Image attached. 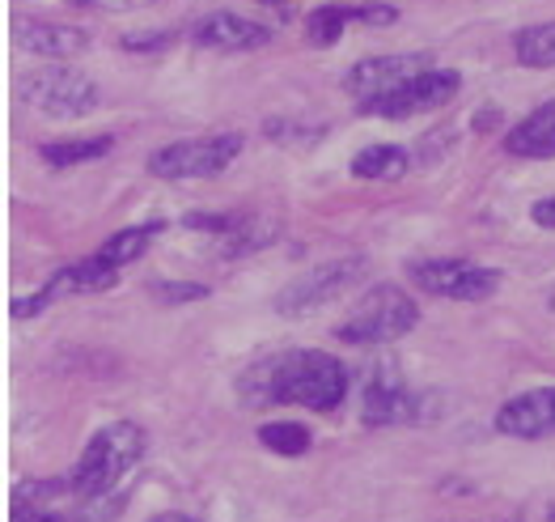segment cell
<instances>
[{
    "instance_id": "13",
    "label": "cell",
    "mask_w": 555,
    "mask_h": 522,
    "mask_svg": "<svg viewBox=\"0 0 555 522\" xmlns=\"http://www.w3.org/2000/svg\"><path fill=\"white\" fill-rule=\"evenodd\" d=\"M496 429L517 442H543L555 437V386H534L505 399L496 408Z\"/></svg>"
},
{
    "instance_id": "8",
    "label": "cell",
    "mask_w": 555,
    "mask_h": 522,
    "mask_svg": "<svg viewBox=\"0 0 555 522\" xmlns=\"http://www.w3.org/2000/svg\"><path fill=\"white\" fill-rule=\"evenodd\" d=\"M412 281L433 297L450 302H488L501 289V272L470 259H424L412 268Z\"/></svg>"
},
{
    "instance_id": "29",
    "label": "cell",
    "mask_w": 555,
    "mask_h": 522,
    "mask_svg": "<svg viewBox=\"0 0 555 522\" xmlns=\"http://www.w3.org/2000/svg\"><path fill=\"white\" fill-rule=\"evenodd\" d=\"M263 4H280V0H263Z\"/></svg>"
},
{
    "instance_id": "5",
    "label": "cell",
    "mask_w": 555,
    "mask_h": 522,
    "mask_svg": "<svg viewBox=\"0 0 555 522\" xmlns=\"http://www.w3.org/2000/svg\"><path fill=\"white\" fill-rule=\"evenodd\" d=\"M242 153V132H217V137H191V141L162 144L149 157V170L157 179H212Z\"/></svg>"
},
{
    "instance_id": "15",
    "label": "cell",
    "mask_w": 555,
    "mask_h": 522,
    "mask_svg": "<svg viewBox=\"0 0 555 522\" xmlns=\"http://www.w3.org/2000/svg\"><path fill=\"white\" fill-rule=\"evenodd\" d=\"M17 35V48L47 55V60H73L90 48V35L81 26H68V22H51V17H22L13 26Z\"/></svg>"
},
{
    "instance_id": "10",
    "label": "cell",
    "mask_w": 555,
    "mask_h": 522,
    "mask_svg": "<svg viewBox=\"0 0 555 522\" xmlns=\"http://www.w3.org/2000/svg\"><path fill=\"white\" fill-rule=\"evenodd\" d=\"M424 68H433V60L424 55V51H395V55H370V60H357L352 68H348V77H344V90L357 98V106L365 111L370 102L377 98L395 94L399 86H408L416 73Z\"/></svg>"
},
{
    "instance_id": "9",
    "label": "cell",
    "mask_w": 555,
    "mask_h": 522,
    "mask_svg": "<svg viewBox=\"0 0 555 522\" xmlns=\"http://www.w3.org/2000/svg\"><path fill=\"white\" fill-rule=\"evenodd\" d=\"M119 285V268H111L106 259H77V264H68V268H55L51 277H47L43 289H35V293H26V297H17L13 302V319H30V315H43L51 302H60V297H77V293H102V289H115Z\"/></svg>"
},
{
    "instance_id": "24",
    "label": "cell",
    "mask_w": 555,
    "mask_h": 522,
    "mask_svg": "<svg viewBox=\"0 0 555 522\" xmlns=\"http://www.w3.org/2000/svg\"><path fill=\"white\" fill-rule=\"evenodd\" d=\"M68 4H81V9H106V13H132V9H144L153 0H68Z\"/></svg>"
},
{
    "instance_id": "28",
    "label": "cell",
    "mask_w": 555,
    "mask_h": 522,
    "mask_svg": "<svg viewBox=\"0 0 555 522\" xmlns=\"http://www.w3.org/2000/svg\"><path fill=\"white\" fill-rule=\"evenodd\" d=\"M547 306H552V310H555V285L547 289Z\"/></svg>"
},
{
    "instance_id": "11",
    "label": "cell",
    "mask_w": 555,
    "mask_h": 522,
    "mask_svg": "<svg viewBox=\"0 0 555 522\" xmlns=\"http://www.w3.org/2000/svg\"><path fill=\"white\" fill-rule=\"evenodd\" d=\"M463 90V77L454 68H424L408 86H399L395 94L377 98L365 106V115H382V119H408V115H424L446 106L450 98Z\"/></svg>"
},
{
    "instance_id": "16",
    "label": "cell",
    "mask_w": 555,
    "mask_h": 522,
    "mask_svg": "<svg viewBox=\"0 0 555 522\" xmlns=\"http://www.w3.org/2000/svg\"><path fill=\"white\" fill-rule=\"evenodd\" d=\"M505 149L521 162H547L555 157V98H547L543 106H534L521 124H513V132L505 137Z\"/></svg>"
},
{
    "instance_id": "25",
    "label": "cell",
    "mask_w": 555,
    "mask_h": 522,
    "mask_svg": "<svg viewBox=\"0 0 555 522\" xmlns=\"http://www.w3.org/2000/svg\"><path fill=\"white\" fill-rule=\"evenodd\" d=\"M357 22H365V26H390V22H395V9H386V4H365V9H357Z\"/></svg>"
},
{
    "instance_id": "4",
    "label": "cell",
    "mask_w": 555,
    "mask_h": 522,
    "mask_svg": "<svg viewBox=\"0 0 555 522\" xmlns=\"http://www.w3.org/2000/svg\"><path fill=\"white\" fill-rule=\"evenodd\" d=\"M420 306L399 285H377L370 289L348 315L344 323H335V335L344 344H390L416 332Z\"/></svg>"
},
{
    "instance_id": "20",
    "label": "cell",
    "mask_w": 555,
    "mask_h": 522,
    "mask_svg": "<svg viewBox=\"0 0 555 522\" xmlns=\"http://www.w3.org/2000/svg\"><path fill=\"white\" fill-rule=\"evenodd\" d=\"M513 55L521 68H555V17L539 22V26H526L513 39Z\"/></svg>"
},
{
    "instance_id": "3",
    "label": "cell",
    "mask_w": 555,
    "mask_h": 522,
    "mask_svg": "<svg viewBox=\"0 0 555 522\" xmlns=\"http://www.w3.org/2000/svg\"><path fill=\"white\" fill-rule=\"evenodd\" d=\"M144 450H149L144 429L132 421H115V425L98 429L86 442L77 468L68 475L90 497H128V484H132V472L140 468Z\"/></svg>"
},
{
    "instance_id": "26",
    "label": "cell",
    "mask_w": 555,
    "mask_h": 522,
    "mask_svg": "<svg viewBox=\"0 0 555 522\" xmlns=\"http://www.w3.org/2000/svg\"><path fill=\"white\" fill-rule=\"evenodd\" d=\"M530 221H534V226H543V230H555V195L539 200V204L530 208Z\"/></svg>"
},
{
    "instance_id": "2",
    "label": "cell",
    "mask_w": 555,
    "mask_h": 522,
    "mask_svg": "<svg viewBox=\"0 0 555 522\" xmlns=\"http://www.w3.org/2000/svg\"><path fill=\"white\" fill-rule=\"evenodd\" d=\"M128 497H90L73 475H39L13 484V522H115Z\"/></svg>"
},
{
    "instance_id": "27",
    "label": "cell",
    "mask_w": 555,
    "mask_h": 522,
    "mask_svg": "<svg viewBox=\"0 0 555 522\" xmlns=\"http://www.w3.org/2000/svg\"><path fill=\"white\" fill-rule=\"evenodd\" d=\"M153 522H199V519H191V514H157Z\"/></svg>"
},
{
    "instance_id": "21",
    "label": "cell",
    "mask_w": 555,
    "mask_h": 522,
    "mask_svg": "<svg viewBox=\"0 0 555 522\" xmlns=\"http://www.w3.org/2000/svg\"><path fill=\"white\" fill-rule=\"evenodd\" d=\"M348 22H357V9H344V4H319L310 17H306V39L314 48H331L344 39Z\"/></svg>"
},
{
    "instance_id": "22",
    "label": "cell",
    "mask_w": 555,
    "mask_h": 522,
    "mask_svg": "<svg viewBox=\"0 0 555 522\" xmlns=\"http://www.w3.org/2000/svg\"><path fill=\"white\" fill-rule=\"evenodd\" d=\"M259 442L268 446V450H276V455H306L310 446H314V437H310V429L301 425V421H276V425H263L259 429Z\"/></svg>"
},
{
    "instance_id": "1",
    "label": "cell",
    "mask_w": 555,
    "mask_h": 522,
    "mask_svg": "<svg viewBox=\"0 0 555 522\" xmlns=\"http://www.w3.org/2000/svg\"><path fill=\"white\" fill-rule=\"evenodd\" d=\"M237 395L246 408L297 404L310 412H335L348 395V370L339 357H331L323 348H284L255 361L237 379Z\"/></svg>"
},
{
    "instance_id": "14",
    "label": "cell",
    "mask_w": 555,
    "mask_h": 522,
    "mask_svg": "<svg viewBox=\"0 0 555 522\" xmlns=\"http://www.w3.org/2000/svg\"><path fill=\"white\" fill-rule=\"evenodd\" d=\"M191 39L199 48H212V51H259L268 48L276 39V30L268 22H255V17H242V13H208L191 26Z\"/></svg>"
},
{
    "instance_id": "7",
    "label": "cell",
    "mask_w": 555,
    "mask_h": 522,
    "mask_svg": "<svg viewBox=\"0 0 555 522\" xmlns=\"http://www.w3.org/2000/svg\"><path fill=\"white\" fill-rule=\"evenodd\" d=\"M22 98L51 119H81V115L98 111L102 90L77 68H39L22 81Z\"/></svg>"
},
{
    "instance_id": "19",
    "label": "cell",
    "mask_w": 555,
    "mask_h": 522,
    "mask_svg": "<svg viewBox=\"0 0 555 522\" xmlns=\"http://www.w3.org/2000/svg\"><path fill=\"white\" fill-rule=\"evenodd\" d=\"M162 230H166L162 221H149V226H128V230L111 234L102 246H98V259H106L111 268H128V264H137L140 255L149 251V242L162 234Z\"/></svg>"
},
{
    "instance_id": "18",
    "label": "cell",
    "mask_w": 555,
    "mask_h": 522,
    "mask_svg": "<svg viewBox=\"0 0 555 522\" xmlns=\"http://www.w3.org/2000/svg\"><path fill=\"white\" fill-rule=\"evenodd\" d=\"M111 149H115V137H68V141L43 144L39 157H43L47 166H55V170H73V166H81V162L106 157Z\"/></svg>"
},
{
    "instance_id": "6",
    "label": "cell",
    "mask_w": 555,
    "mask_h": 522,
    "mask_svg": "<svg viewBox=\"0 0 555 522\" xmlns=\"http://www.w3.org/2000/svg\"><path fill=\"white\" fill-rule=\"evenodd\" d=\"M365 255H348V259H326L319 268H310V272H301L297 281H288V285L280 289L276 297V310L280 315H288V319H297V315H310V310H319L326 302H335V297H344L348 289L357 285L361 277H365Z\"/></svg>"
},
{
    "instance_id": "23",
    "label": "cell",
    "mask_w": 555,
    "mask_h": 522,
    "mask_svg": "<svg viewBox=\"0 0 555 522\" xmlns=\"http://www.w3.org/2000/svg\"><path fill=\"white\" fill-rule=\"evenodd\" d=\"M153 297L166 302V306H183V302H204L208 297V285H186V281H162L153 285Z\"/></svg>"
},
{
    "instance_id": "12",
    "label": "cell",
    "mask_w": 555,
    "mask_h": 522,
    "mask_svg": "<svg viewBox=\"0 0 555 522\" xmlns=\"http://www.w3.org/2000/svg\"><path fill=\"white\" fill-rule=\"evenodd\" d=\"M361 417L365 425H408L420 417V395L408 391V382L399 379V366L386 361L382 370H373L365 382V399H361Z\"/></svg>"
},
{
    "instance_id": "17",
    "label": "cell",
    "mask_w": 555,
    "mask_h": 522,
    "mask_svg": "<svg viewBox=\"0 0 555 522\" xmlns=\"http://www.w3.org/2000/svg\"><path fill=\"white\" fill-rule=\"evenodd\" d=\"M408 170H412V157L399 144H365L352 157V175L365 183H390V179H403Z\"/></svg>"
}]
</instances>
